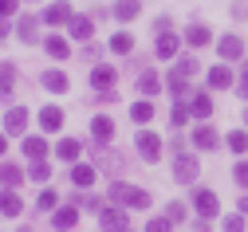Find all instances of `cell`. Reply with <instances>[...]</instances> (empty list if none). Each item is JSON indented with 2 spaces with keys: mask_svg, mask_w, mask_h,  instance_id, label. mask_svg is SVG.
<instances>
[{
  "mask_svg": "<svg viewBox=\"0 0 248 232\" xmlns=\"http://www.w3.org/2000/svg\"><path fill=\"white\" fill-rule=\"evenodd\" d=\"M110 197L122 201L126 209H146V205H150V193L138 189V185H126V181H114V185H110Z\"/></svg>",
  "mask_w": 248,
  "mask_h": 232,
  "instance_id": "obj_1",
  "label": "cell"
},
{
  "mask_svg": "<svg viewBox=\"0 0 248 232\" xmlns=\"http://www.w3.org/2000/svg\"><path fill=\"white\" fill-rule=\"evenodd\" d=\"M142 8H138V0H118V4L110 8V16H118V20H134Z\"/></svg>",
  "mask_w": 248,
  "mask_h": 232,
  "instance_id": "obj_12",
  "label": "cell"
},
{
  "mask_svg": "<svg viewBox=\"0 0 248 232\" xmlns=\"http://www.w3.org/2000/svg\"><path fill=\"white\" fill-rule=\"evenodd\" d=\"M197 173H201L197 157H189V154H181V150H177V157H173V177H177L181 185H193V181H197Z\"/></svg>",
  "mask_w": 248,
  "mask_h": 232,
  "instance_id": "obj_2",
  "label": "cell"
},
{
  "mask_svg": "<svg viewBox=\"0 0 248 232\" xmlns=\"http://www.w3.org/2000/svg\"><path fill=\"white\" fill-rule=\"evenodd\" d=\"M99 224L107 232H130V220H126L122 209H99Z\"/></svg>",
  "mask_w": 248,
  "mask_h": 232,
  "instance_id": "obj_3",
  "label": "cell"
},
{
  "mask_svg": "<svg viewBox=\"0 0 248 232\" xmlns=\"http://www.w3.org/2000/svg\"><path fill=\"white\" fill-rule=\"evenodd\" d=\"M44 87H47V91H59V94H63L71 83H67V75H63V71H51V75H44Z\"/></svg>",
  "mask_w": 248,
  "mask_h": 232,
  "instance_id": "obj_25",
  "label": "cell"
},
{
  "mask_svg": "<svg viewBox=\"0 0 248 232\" xmlns=\"http://www.w3.org/2000/svg\"><path fill=\"white\" fill-rule=\"evenodd\" d=\"M185 122H189V107H173V126H185Z\"/></svg>",
  "mask_w": 248,
  "mask_h": 232,
  "instance_id": "obj_38",
  "label": "cell"
},
{
  "mask_svg": "<svg viewBox=\"0 0 248 232\" xmlns=\"http://www.w3.org/2000/svg\"><path fill=\"white\" fill-rule=\"evenodd\" d=\"M193 142H197V150H217V130L213 126H197L193 130Z\"/></svg>",
  "mask_w": 248,
  "mask_h": 232,
  "instance_id": "obj_9",
  "label": "cell"
},
{
  "mask_svg": "<svg viewBox=\"0 0 248 232\" xmlns=\"http://www.w3.org/2000/svg\"><path fill=\"white\" fill-rule=\"evenodd\" d=\"M4 150H8V142H4V138H0V154H4Z\"/></svg>",
  "mask_w": 248,
  "mask_h": 232,
  "instance_id": "obj_43",
  "label": "cell"
},
{
  "mask_svg": "<svg viewBox=\"0 0 248 232\" xmlns=\"http://www.w3.org/2000/svg\"><path fill=\"white\" fill-rule=\"evenodd\" d=\"M114 83H118V75L110 67H95V71H91V87H95V91H110Z\"/></svg>",
  "mask_w": 248,
  "mask_h": 232,
  "instance_id": "obj_8",
  "label": "cell"
},
{
  "mask_svg": "<svg viewBox=\"0 0 248 232\" xmlns=\"http://www.w3.org/2000/svg\"><path fill=\"white\" fill-rule=\"evenodd\" d=\"M32 177H36V181H47V177H51V165L36 161V165H32Z\"/></svg>",
  "mask_w": 248,
  "mask_h": 232,
  "instance_id": "obj_37",
  "label": "cell"
},
{
  "mask_svg": "<svg viewBox=\"0 0 248 232\" xmlns=\"http://www.w3.org/2000/svg\"><path fill=\"white\" fill-rule=\"evenodd\" d=\"M24 154L32 157V161H40V157L47 154V142H44V138H24Z\"/></svg>",
  "mask_w": 248,
  "mask_h": 232,
  "instance_id": "obj_22",
  "label": "cell"
},
{
  "mask_svg": "<svg viewBox=\"0 0 248 232\" xmlns=\"http://www.w3.org/2000/svg\"><path fill=\"white\" fill-rule=\"evenodd\" d=\"M12 83H16V67L4 63V67H0V94H12Z\"/></svg>",
  "mask_w": 248,
  "mask_h": 232,
  "instance_id": "obj_28",
  "label": "cell"
},
{
  "mask_svg": "<svg viewBox=\"0 0 248 232\" xmlns=\"http://www.w3.org/2000/svg\"><path fill=\"white\" fill-rule=\"evenodd\" d=\"M16 12V0H0V20H8Z\"/></svg>",
  "mask_w": 248,
  "mask_h": 232,
  "instance_id": "obj_40",
  "label": "cell"
},
{
  "mask_svg": "<svg viewBox=\"0 0 248 232\" xmlns=\"http://www.w3.org/2000/svg\"><path fill=\"white\" fill-rule=\"evenodd\" d=\"M0 181H4V185H20L24 181V170L12 165V161H4V165H0Z\"/></svg>",
  "mask_w": 248,
  "mask_h": 232,
  "instance_id": "obj_16",
  "label": "cell"
},
{
  "mask_svg": "<svg viewBox=\"0 0 248 232\" xmlns=\"http://www.w3.org/2000/svg\"><path fill=\"white\" fill-rule=\"evenodd\" d=\"M193 114H197V118H209V114H213V98H209V94H197V98H193Z\"/></svg>",
  "mask_w": 248,
  "mask_h": 232,
  "instance_id": "obj_29",
  "label": "cell"
},
{
  "mask_svg": "<svg viewBox=\"0 0 248 232\" xmlns=\"http://www.w3.org/2000/svg\"><path fill=\"white\" fill-rule=\"evenodd\" d=\"M44 47H47V55H51V59H67V55H71L67 40H59V36H51V40H47Z\"/></svg>",
  "mask_w": 248,
  "mask_h": 232,
  "instance_id": "obj_21",
  "label": "cell"
},
{
  "mask_svg": "<svg viewBox=\"0 0 248 232\" xmlns=\"http://www.w3.org/2000/svg\"><path fill=\"white\" fill-rule=\"evenodd\" d=\"M229 146H232L236 154H244V150H248V134H244V130H236V134H229Z\"/></svg>",
  "mask_w": 248,
  "mask_h": 232,
  "instance_id": "obj_32",
  "label": "cell"
},
{
  "mask_svg": "<svg viewBox=\"0 0 248 232\" xmlns=\"http://www.w3.org/2000/svg\"><path fill=\"white\" fill-rule=\"evenodd\" d=\"M40 122H44V130H59V126H63V110H59V107H47V110L40 114Z\"/></svg>",
  "mask_w": 248,
  "mask_h": 232,
  "instance_id": "obj_23",
  "label": "cell"
},
{
  "mask_svg": "<svg viewBox=\"0 0 248 232\" xmlns=\"http://www.w3.org/2000/svg\"><path fill=\"white\" fill-rule=\"evenodd\" d=\"M170 91H173V94H185V91H189V79H181V75L173 71V75H170Z\"/></svg>",
  "mask_w": 248,
  "mask_h": 232,
  "instance_id": "obj_34",
  "label": "cell"
},
{
  "mask_svg": "<svg viewBox=\"0 0 248 232\" xmlns=\"http://www.w3.org/2000/svg\"><path fill=\"white\" fill-rule=\"evenodd\" d=\"M75 224H79L75 209H55V228H75Z\"/></svg>",
  "mask_w": 248,
  "mask_h": 232,
  "instance_id": "obj_27",
  "label": "cell"
},
{
  "mask_svg": "<svg viewBox=\"0 0 248 232\" xmlns=\"http://www.w3.org/2000/svg\"><path fill=\"white\" fill-rule=\"evenodd\" d=\"M173 71H177L181 79H189V75L197 71V63H193V59H181V63H177V67H173Z\"/></svg>",
  "mask_w": 248,
  "mask_h": 232,
  "instance_id": "obj_35",
  "label": "cell"
},
{
  "mask_svg": "<svg viewBox=\"0 0 248 232\" xmlns=\"http://www.w3.org/2000/svg\"><path fill=\"white\" fill-rule=\"evenodd\" d=\"M209 87H217V91L232 87V71H229V67H213V71H209Z\"/></svg>",
  "mask_w": 248,
  "mask_h": 232,
  "instance_id": "obj_13",
  "label": "cell"
},
{
  "mask_svg": "<svg viewBox=\"0 0 248 232\" xmlns=\"http://www.w3.org/2000/svg\"><path fill=\"white\" fill-rule=\"evenodd\" d=\"M36 205H40V209H55V205H59V193H51V189H44Z\"/></svg>",
  "mask_w": 248,
  "mask_h": 232,
  "instance_id": "obj_33",
  "label": "cell"
},
{
  "mask_svg": "<svg viewBox=\"0 0 248 232\" xmlns=\"http://www.w3.org/2000/svg\"><path fill=\"white\" fill-rule=\"evenodd\" d=\"M193 201H197V213H201V217H217V213H221V201H217L213 189H197Z\"/></svg>",
  "mask_w": 248,
  "mask_h": 232,
  "instance_id": "obj_5",
  "label": "cell"
},
{
  "mask_svg": "<svg viewBox=\"0 0 248 232\" xmlns=\"http://www.w3.org/2000/svg\"><path fill=\"white\" fill-rule=\"evenodd\" d=\"M244 122H248V114H244Z\"/></svg>",
  "mask_w": 248,
  "mask_h": 232,
  "instance_id": "obj_44",
  "label": "cell"
},
{
  "mask_svg": "<svg viewBox=\"0 0 248 232\" xmlns=\"http://www.w3.org/2000/svg\"><path fill=\"white\" fill-rule=\"evenodd\" d=\"M20 40H36V20H32V16L20 20Z\"/></svg>",
  "mask_w": 248,
  "mask_h": 232,
  "instance_id": "obj_31",
  "label": "cell"
},
{
  "mask_svg": "<svg viewBox=\"0 0 248 232\" xmlns=\"http://www.w3.org/2000/svg\"><path fill=\"white\" fill-rule=\"evenodd\" d=\"M24 205H20V197L12 193V189H4V193H0V213H8V217H16Z\"/></svg>",
  "mask_w": 248,
  "mask_h": 232,
  "instance_id": "obj_15",
  "label": "cell"
},
{
  "mask_svg": "<svg viewBox=\"0 0 248 232\" xmlns=\"http://www.w3.org/2000/svg\"><path fill=\"white\" fill-rule=\"evenodd\" d=\"M4 126H8V134H20V130L28 126V110H24V107H12V110H8V122H4Z\"/></svg>",
  "mask_w": 248,
  "mask_h": 232,
  "instance_id": "obj_11",
  "label": "cell"
},
{
  "mask_svg": "<svg viewBox=\"0 0 248 232\" xmlns=\"http://www.w3.org/2000/svg\"><path fill=\"white\" fill-rule=\"evenodd\" d=\"M79 150H83V142H79V138H67V142H59V146H55V154L63 157V161H71V157H79Z\"/></svg>",
  "mask_w": 248,
  "mask_h": 232,
  "instance_id": "obj_24",
  "label": "cell"
},
{
  "mask_svg": "<svg viewBox=\"0 0 248 232\" xmlns=\"http://www.w3.org/2000/svg\"><path fill=\"white\" fill-rule=\"evenodd\" d=\"M177 44H181V40L170 36V31H166V36H158V55H162V59H173V55H177Z\"/></svg>",
  "mask_w": 248,
  "mask_h": 232,
  "instance_id": "obj_17",
  "label": "cell"
},
{
  "mask_svg": "<svg viewBox=\"0 0 248 232\" xmlns=\"http://www.w3.org/2000/svg\"><path fill=\"white\" fill-rule=\"evenodd\" d=\"M185 40H189L193 47H205V44L213 40V31H209L205 24H189V31H185Z\"/></svg>",
  "mask_w": 248,
  "mask_h": 232,
  "instance_id": "obj_10",
  "label": "cell"
},
{
  "mask_svg": "<svg viewBox=\"0 0 248 232\" xmlns=\"http://www.w3.org/2000/svg\"><path fill=\"white\" fill-rule=\"evenodd\" d=\"M146 232H170V220H150Z\"/></svg>",
  "mask_w": 248,
  "mask_h": 232,
  "instance_id": "obj_41",
  "label": "cell"
},
{
  "mask_svg": "<svg viewBox=\"0 0 248 232\" xmlns=\"http://www.w3.org/2000/svg\"><path fill=\"white\" fill-rule=\"evenodd\" d=\"M44 20H47V24H71L75 16H71V4H67V0H59V4H51V8L44 12Z\"/></svg>",
  "mask_w": 248,
  "mask_h": 232,
  "instance_id": "obj_7",
  "label": "cell"
},
{
  "mask_svg": "<svg viewBox=\"0 0 248 232\" xmlns=\"http://www.w3.org/2000/svg\"><path fill=\"white\" fill-rule=\"evenodd\" d=\"M232 177H236V185H244V189H248V161H240V165H236Z\"/></svg>",
  "mask_w": 248,
  "mask_h": 232,
  "instance_id": "obj_39",
  "label": "cell"
},
{
  "mask_svg": "<svg viewBox=\"0 0 248 232\" xmlns=\"http://www.w3.org/2000/svg\"><path fill=\"white\" fill-rule=\"evenodd\" d=\"M130 114H134V122H150V118H154V107H150V103H134Z\"/></svg>",
  "mask_w": 248,
  "mask_h": 232,
  "instance_id": "obj_30",
  "label": "cell"
},
{
  "mask_svg": "<svg viewBox=\"0 0 248 232\" xmlns=\"http://www.w3.org/2000/svg\"><path fill=\"white\" fill-rule=\"evenodd\" d=\"M170 220H185V205H170Z\"/></svg>",
  "mask_w": 248,
  "mask_h": 232,
  "instance_id": "obj_42",
  "label": "cell"
},
{
  "mask_svg": "<svg viewBox=\"0 0 248 232\" xmlns=\"http://www.w3.org/2000/svg\"><path fill=\"white\" fill-rule=\"evenodd\" d=\"M91 134H95V142H103V146H107V142L114 138V122H110L107 114H99L95 122H91Z\"/></svg>",
  "mask_w": 248,
  "mask_h": 232,
  "instance_id": "obj_6",
  "label": "cell"
},
{
  "mask_svg": "<svg viewBox=\"0 0 248 232\" xmlns=\"http://www.w3.org/2000/svg\"><path fill=\"white\" fill-rule=\"evenodd\" d=\"M91 31H95V24H91L87 16H75V20H71V36H75V40H91Z\"/></svg>",
  "mask_w": 248,
  "mask_h": 232,
  "instance_id": "obj_20",
  "label": "cell"
},
{
  "mask_svg": "<svg viewBox=\"0 0 248 232\" xmlns=\"http://www.w3.org/2000/svg\"><path fill=\"white\" fill-rule=\"evenodd\" d=\"M138 91H142V94H158V91H162V79L154 75V71H146V75L138 79Z\"/></svg>",
  "mask_w": 248,
  "mask_h": 232,
  "instance_id": "obj_26",
  "label": "cell"
},
{
  "mask_svg": "<svg viewBox=\"0 0 248 232\" xmlns=\"http://www.w3.org/2000/svg\"><path fill=\"white\" fill-rule=\"evenodd\" d=\"M221 55H225V59H240V55H244V44H240L236 36H225V40H221Z\"/></svg>",
  "mask_w": 248,
  "mask_h": 232,
  "instance_id": "obj_19",
  "label": "cell"
},
{
  "mask_svg": "<svg viewBox=\"0 0 248 232\" xmlns=\"http://www.w3.org/2000/svg\"><path fill=\"white\" fill-rule=\"evenodd\" d=\"M95 173H99L95 165H75V170H71V181H75V185H95Z\"/></svg>",
  "mask_w": 248,
  "mask_h": 232,
  "instance_id": "obj_14",
  "label": "cell"
},
{
  "mask_svg": "<svg viewBox=\"0 0 248 232\" xmlns=\"http://www.w3.org/2000/svg\"><path fill=\"white\" fill-rule=\"evenodd\" d=\"M138 154L146 161H158L162 157V138L154 134V130H142V134H138Z\"/></svg>",
  "mask_w": 248,
  "mask_h": 232,
  "instance_id": "obj_4",
  "label": "cell"
},
{
  "mask_svg": "<svg viewBox=\"0 0 248 232\" xmlns=\"http://www.w3.org/2000/svg\"><path fill=\"white\" fill-rule=\"evenodd\" d=\"M225 232H244V213L229 217V220H225Z\"/></svg>",
  "mask_w": 248,
  "mask_h": 232,
  "instance_id": "obj_36",
  "label": "cell"
},
{
  "mask_svg": "<svg viewBox=\"0 0 248 232\" xmlns=\"http://www.w3.org/2000/svg\"><path fill=\"white\" fill-rule=\"evenodd\" d=\"M110 51H114V55H130V51H134V36H126V31H118V36L110 40Z\"/></svg>",
  "mask_w": 248,
  "mask_h": 232,
  "instance_id": "obj_18",
  "label": "cell"
}]
</instances>
